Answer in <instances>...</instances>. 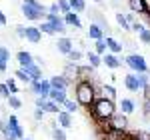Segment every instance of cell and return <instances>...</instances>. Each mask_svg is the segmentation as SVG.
I'll return each instance as SVG.
<instances>
[{
    "label": "cell",
    "mask_w": 150,
    "mask_h": 140,
    "mask_svg": "<svg viewBox=\"0 0 150 140\" xmlns=\"http://www.w3.org/2000/svg\"><path fill=\"white\" fill-rule=\"evenodd\" d=\"M62 110H64V112H68V114H76V110H78V104H76L74 100H70V98H68V100L62 104Z\"/></svg>",
    "instance_id": "34"
},
{
    "label": "cell",
    "mask_w": 150,
    "mask_h": 140,
    "mask_svg": "<svg viewBox=\"0 0 150 140\" xmlns=\"http://www.w3.org/2000/svg\"><path fill=\"white\" fill-rule=\"evenodd\" d=\"M128 8H130L132 14H140V16H144L150 10L146 0H128Z\"/></svg>",
    "instance_id": "7"
},
{
    "label": "cell",
    "mask_w": 150,
    "mask_h": 140,
    "mask_svg": "<svg viewBox=\"0 0 150 140\" xmlns=\"http://www.w3.org/2000/svg\"><path fill=\"white\" fill-rule=\"evenodd\" d=\"M138 40L142 44H150V28H142L138 32Z\"/></svg>",
    "instance_id": "36"
},
{
    "label": "cell",
    "mask_w": 150,
    "mask_h": 140,
    "mask_svg": "<svg viewBox=\"0 0 150 140\" xmlns=\"http://www.w3.org/2000/svg\"><path fill=\"white\" fill-rule=\"evenodd\" d=\"M68 4H70V10L76 12V14L86 10V2L84 0H68Z\"/></svg>",
    "instance_id": "27"
},
{
    "label": "cell",
    "mask_w": 150,
    "mask_h": 140,
    "mask_svg": "<svg viewBox=\"0 0 150 140\" xmlns=\"http://www.w3.org/2000/svg\"><path fill=\"white\" fill-rule=\"evenodd\" d=\"M26 72H28V76L32 78V80H42V68L38 66V64H30V66H26Z\"/></svg>",
    "instance_id": "25"
},
{
    "label": "cell",
    "mask_w": 150,
    "mask_h": 140,
    "mask_svg": "<svg viewBox=\"0 0 150 140\" xmlns=\"http://www.w3.org/2000/svg\"><path fill=\"white\" fill-rule=\"evenodd\" d=\"M16 60H18V64H20V68H26V66H30V64H34V56H32L30 52H26V50H20V52L16 54Z\"/></svg>",
    "instance_id": "19"
},
{
    "label": "cell",
    "mask_w": 150,
    "mask_h": 140,
    "mask_svg": "<svg viewBox=\"0 0 150 140\" xmlns=\"http://www.w3.org/2000/svg\"><path fill=\"white\" fill-rule=\"evenodd\" d=\"M86 36H88L90 40L96 42V40H102V38H104V30L98 26V24L92 22V24H90V28H88V32H86Z\"/></svg>",
    "instance_id": "21"
},
{
    "label": "cell",
    "mask_w": 150,
    "mask_h": 140,
    "mask_svg": "<svg viewBox=\"0 0 150 140\" xmlns=\"http://www.w3.org/2000/svg\"><path fill=\"white\" fill-rule=\"evenodd\" d=\"M56 4H58V10H60V14H62V16H64V14H68V12H72V10H70L68 0H58Z\"/></svg>",
    "instance_id": "39"
},
{
    "label": "cell",
    "mask_w": 150,
    "mask_h": 140,
    "mask_svg": "<svg viewBox=\"0 0 150 140\" xmlns=\"http://www.w3.org/2000/svg\"><path fill=\"white\" fill-rule=\"evenodd\" d=\"M50 80V86L52 88H64V90H68L70 86H72V82L68 80V78H64L62 74L60 76H52V78H48Z\"/></svg>",
    "instance_id": "16"
},
{
    "label": "cell",
    "mask_w": 150,
    "mask_h": 140,
    "mask_svg": "<svg viewBox=\"0 0 150 140\" xmlns=\"http://www.w3.org/2000/svg\"><path fill=\"white\" fill-rule=\"evenodd\" d=\"M4 24H6V14L0 10V26H4Z\"/></svg>",
    "instance_id": "50"
},
{
    "label": "cell",
    "mask_w": 150,
    "mask_h": 140,
    "mask_svg": "<svg viewBox=\"0 0 150 140\" xmlns=\"http://www.w3.org/2000/svg\"><path fill=\"white\" fill-rule=\"evenodd\" d=\"M44 114H46L44 110H40V108H36V110H34V120H36V122H40V120H44Z\"/></svg>",
    "instance_id": "44"
},
{
    "label": "cell",
    "mask_w": 150,
    "mask_h": 140,
    "mask_svg": "<svg viewBox=\"0 0 150 140\" xmlns=\"http://www.w3.org/2000/svg\"><path fill=\"white\" fill-rule=\"evenodd\" d=\"M16 36H20V38H24V36H26V26H22V24H18V26H16Z\"/></svg>",
    "instance_id": "45"
},
{
    "label": "cell",
    "mask_w": 150,
    "mask_h": 140,
    "mask_svg": "<svg viewBox=\"0 0 150 140\" xmlns=\"http://www.w3.org/2000/svg\"><path fill=\"white\" fill-rule=\"evenodd\" d=\"M36 0H24V4H34Z\"/></svg>",
    "instance_id": "51"
},
{
    "label": "cell",
    "mask_w": 150,
    "mask_h": 140,
    "mask_svg": "<svg viewBox=\"0 0 150 140\" xmlns=\"http://www.w3.org/2000/svg\"><path fill=\"white\" fill-rule=\"evenodd\" d=\"M62 18H64V24H66V26L82 28V22H80V18H78V14H76V12H68V14H64Z\"/></svg>",
    "instance_id": "22"
},
{
    "label": "cell",
    "mask_w": 150,
    "mask_h": 140,
    "mask_svg": "<svg viewBox=\"0 0 150 140\" xmlns=\"http://www.w3.org/2000/svg\"><path fill=\"white\" fill-rule=\"evenodd\" d=\"M88 112L94 116L96 122H106V120H110V118L116 114V102L98 96V98L94 100V104L88 108Z\"/></svg>",
    "instance_id": "2"
},
{
    "label": "cell",
    "mask_w": 150,
    "mask_h": 140,
    "mask_svg": "<svg viewBox=\"0 0 150 140\" xmlns=\"http://www.w3.org/2000/svg\"><path fill=\"white\" fill-rule=\"evenodd\" d=\"M4 84H6V88L10 90V94H18V84H16V80H14V78H8Z\"/></svg>",
    "instance_id": "41"
},
{
    "label": "cell",
    "mask_w": 150,
    "mask_h": 140,
    "mask_svg": "<svg viewBox=\"0 0 150 140\" xmlns=\"http://www.w3.org/2000/svg\"><path fill=\"white\" fill-rule=\"evenodd\" d=\"M8 96H10V90L6 88V84H4V82H0V98H4V100H6Z\"/></svg>",
    "instance_id": "43"
},
{
    "label": "cell",
    "mask_w": 150,
    "mask_h": 140,
    "mask_svg": "<svg viewBox=\"0 0 150 140\" xmlns=\"http://www.w3.org/2000/svg\"><path fill=\"white\" fill-rule=\"evenodd\" d=\"M74 98H76L78 106L88 110L94 104V100L98 98V86L92 80H76V84H74Z\"/></svg>",
    "instance_id": "1"
},
{
    "label": "cell",
    "mask_w": 150,
    "mask_h": 140,
    "mask_svg": "<svg viewBox=\"0 0 150 140\" xmlns=\"http://www.w3.org/2000/svg\"><path fill=\"white\" fill-rule=\"evenodd\" d=\"M124 86H126L130 92H138V80H136V74L134 72H130V74H126L124 76Z\"/></svg>",
    "instance_id": "23"
},
{
    "label": "cell",
    "mask_w": 150,
    "mask_h": 140,
    "mask_svg": "<svg viewBox=\"0 0 150 140\" xmlns=\"http://www.w3.org/2000/svg\"><path fill=\"white\" fill-rule=\"evenodd\" d=\"M44 112H48V114H58L60 110H62V106L56 104V102H52L50 98H46V102H44V108H42Z\"/></svg>",
    "instance_id": "26"
},
{
    "label": "cell",
    "mask_w": 150,
    "mask_h": 140,
    "mask_svg": "<svg viewBox=\"0 0 150 140\" xmlns=\"http://www.w3.org/2000/svg\"><path fill=\"white\" fill-rule=\"evenodd\" d=\"M56 116H58L56 124H58V126H60L62 130H68V128H72V126H74V124H72V114L64 112V110H60Z\"/></svg>",
    "instance_id": "11"
},
{
    "label": "cell",
    "mask_w": 150,
    "mask_h": 140,
    "mask_svg": "<svg viewBox=\"0 0 150 140\" xmlns=\"http://www.w3.org/2000/svg\"><path fill=\"white\" fill-rule=\"evenodd\" d=\"M124 62H126V66L134 74H144V72H148V62H146V58L142 56V54H138V52H132V54H128L126 58H124Z\"/></svg>",
    "instance_id": "3"
},
{
    "label": "cell",
    "mask_w": 150,
    "mask_h": 140,
    "mask_svg": "<svg viewBox=\"0 0 150 140\" xmlns=\"http://www.w3.org/2000/svg\"><path fill=\"white\" fill-rule=\"evenodd\" d=\"M98 90H100V96H102V98L116 102V88L112 86V84H102V86H100Z\"/></svg>",
    "instance_id": "20"
},
{
    "label": "cell",
    "mask_w": 150,
    "mask_h": 140,
    "mask_svg": "<svg viewBox=\"0 0 150 140\" xmlns=\"http://www.w3.org/2000/svg\"><path fill=\"white\" fill-rule=\"evenodd\" d=\"M44 18H46L48 22L56 28V34H58V32H60V34H64V32H66V24H64V18H62L60 14H46Z\"/></svg>",
    "instance_id": "8"
},
{
    "label": "cell",
    "mask_w": 150,
    "mask_h": 140,
    "mask_svg": "<svg viewBox=\"0 0 150 140\" xmlns=\"http://www.w3.org/2000/svg\"><path fill=\"white\" fill-rule=\"evenodd\" d=\"M14 76H16V80L24 82V84H30V82H32V78L28 76V72H26L24 68H18L16 72H14Z\"/></svg>",
    "instance_id": "32"
},
{
    "label": "cell",
    "mask_w": 150,
    "mask_h": 140,
    "mask_svg": "<svg viewBox=\"0 0 150 140\" xmlns=\"http://www.w3.org/2000/svg\"><path fill=\"white\" fill-rule=\"evenodd\" d=\"M94 52H96L98 56L106 54V42H104V38H102V40H96V42H94Z\"/></svg>",
    "instance_id": "35"
},
{
    "label": "cell",
    "mask_w": 150,
    "mask_h": 140,
    "mask_svg": "<svg viewBox=\"0 0 150 140\" xmlns=\"http://www.w3.org/2000/svg\"><path fill=\"white\" fill-rule=\"evenodd\" d=\"M50 80L48 78H42V80H32L30 82V90L32 94L36 96H40V98H48V94H50Z\"/></svg>",
    "instance_id": "5"
},
{
    "label": "cell",
    "mask_w": 150,
    "mask_h": 140,
    "mask_svg": "<svg viewBox=\"0 0 150 140\" xmlns=\"http://www.w3.org/2000/svg\"><path fill=\"white\" fill-rule=\"evenodd\" d=\"M104 42H106V50H110L112 54H116V56H118V54L122 52V42H118L116 38L106 36V38H104Z\"/></svg>",
    "instance_id": "18"
},
{
    "label": "cell",
    "mask_w": 150,
    "mask_h": 140,
    "mask_svg": "<svg viewBox=\"0 0 150 140\" xmlns=\"http://www.w3.org/2000/svg\"><path fill=\"white\" fill-rule=\"evenodd\" d=\"M52 140H68V138H66V132L60 126H56V128H52Z\"/></svg>",
    "instance_id": "37"
},
{
    "label": "cell",
    "mask_w": 150,
    "mask_h": 140,
    "mask_svg": "<svg viewBox=\"0 0 150 140\" xmlns=\"http://www.w3.org/2000/svg\"><path fill=\"white\" fill-rule=\"evenodd\" d=\"M44 102H46V98H40V96H36V108H44Z\"/></svg>",
    "instance_id": "47"
},
{
    "label": "cell",
    "mask_w": 150,
    "mask_h": 140,
    "mask_svg": "<svg viewBox=\"0 0 150 140\" xmlns=\"http://www.w3.org/2000/svg\"><path fill=\"white\" fill-rule=\"evenodd\" d=\"M6 126H8V124H6V118H0V132H4Z\"/></svg>",
    "instance_id": "48"
},
{
    "label": "cell",
    "mask_w": 150,
    "mask_h": 140,
    "mask_svg": "<svg viewBox=\"0 0 150 140\" xmlns=\"http://www.w3.org/2000/svg\"><path fill=\"white\" fill-rule=\"evenodd\" d=\"M24 38L28 42H32V44H38L42 40V32L38 30V26H26V36Z\"/></svg>",
    "instance_id": "13"
},
{
    "label": "cell",
    "mask_w": 150,
    "mask_h": 140,
    "mask_svg": "<svg viewBox=\"0 0 150 140\" xmlns=\"http://www.w3.org/2000/svg\"><path fill=\"white\" fill-rule=\"evenodd\" d=\"M48 98L52 100V102H56V104H64L66 100H68V92L64 90V88H50V94H48Z\"/></svg>",
    "instance_id": "10"
},
{
    "label": "cell",
    "mask_w": 150,
    "mask_h": 140,
    "mask_svg": "<svg viewBox=\"0 0 150 140\" xmlns=\"http://www.w3.org/2000/svg\"><path fill=\"white\" fill-rule=\"evenodd\" d=\"M46 14H60V10H58V4H56V2L48 6V12H46Z\"/></svg>",
    "instance_id": "46"
},
{
    "label": "cell",
    "mask_w": 150,
    "mask_h": 140,
    "mask_svg": "<svg viewBox=\"0 0 150 140\" xmlns=\"http://www.w3.org/2000/svg\"><path fill=\"white\" fill-rule=\"evenodd\" d=\"M142 116L150 120V98H144V102H142Z\"/></svg>",
    "instance_id": "42"
},
{
    "label": "cell",
    "mask_w": 150,
    "mask_h": 140,
    "mask_svg": "<svg viewBox=\"0 0 150 140\" xmlns=\"http://www.w3.org/2000/svg\"><path fill=\"white\" fill-rule=\"evenodd\" d=\"M116 22H118V26L122 28V30H130V22H128L126 14H122V12H116Z\"/></svg>",
    "instance_id": "29"
},
{
    "label": "cell",
    "mask_w": 150,
    "mask_h": 140,
    "mask_svg": "<svg viewBox=\"0 0 150 140\" xmlns=\"http://www.w3.org/2000/svg\"><path fill=\"white\" fill-rule=\"evenodd\" d=\"M22 14L28 18V20H42L44 16H46L48 8L44 4H40V2H34V4H22Z\"/></svg>",
    "instance_id": "4"
},
{
    "label": "cell",
    "mask_w": 150,
    "mask_h": 140,
    "mask_svg": "<svg viewBox=\"0 0 150 140\" xmlns=\"http://www.w3.org/2000/svg\"><path fill=\"white\" fill-rule=\"evenodd\" d=\"M6 100H8V108H12V110H18V108H22V100L18 98V94H10Z\"/></svg>",
    "instance_id": "30"
},
{
    "label": "cell",
    "mask_w": 150,
    "mask_h": 140,
    "mask_svg": "<svg viewBox=\"0 0 150 140\" xmlns=\"http://www.w3.org/2000/svg\"><path fill=\"white\" fill-rule=\"evenodd\" d=\"M82 56H84V54H82L80 50H72V52L68 54V62H72V64H78V60H82Z\"/></svg>",
    "instance_id": "40"
},
{
    "label": "cell",
    "mask_w": 150,
    "mask_h": 140,
    "mask_svg": "<svg viewBox=\"0 0 150 140\" xmlns=\"http://www.w3.org/2000/svg\"><path fill=\"white\" fill-rule=\"evenodd\" d=\"M38 30H40L42 34H50V36H54V34H56V28H54L52 24L48 22V20H44V22L40 24V26H38Z\"/></svg>",
    "instance_id": "31"
},
{
    "label": "cell",
    "mask_w": 150,
    "mask_h": 140,
    "mask_svg": "<svg viewBox=\"0 0 150 140\" xmlns=\"http://www.w3.org/2000/svg\"><path fill=\"white\" fill-rule=\"evenodd\" d=\"M94 70L90 64H78V80H92L94 78Z\"/></svg>",
    "instance_id": "17"
},
{
    "label": "cell",
    "mask_w": 150,
    "mask_h": 140,
    "mask_svg": "<svg viewBox=\"0 0 150 140\" xmlns=\"http://www.w3.org/2000/svg\"><path fill=\"white\" fill-rule=\"evenodd\" d=\"M94 2H102V0H94Z\"/></svg>",
    "instance_id": "53"
},
{
    "label": "cell",
    "mask_w": 150,
    "mask_h": 140,
    "mask_svg": "<svg viewBox=\"0 0 150 140\" xmlns=\"http://www.w3.org/2000/svg\"><path fill=\"white\" fill-rule=\"evenodd\" d=\"M56 50L60 52V54H66V56H68L70 52L74 50V42L70 40L68 36H60L58 42H56Z\"/></svg>",
    "instance_id": "9"
},
{
    "label": "cell",
    "mask_w": 150,
    "mask_h": 140,
    "mask_svg": "<svg viewBox=\"0 0 150 140\" xmlns=\"http://www.w3.org/2000/svg\"><path fill=\"white\" fill-rule=\"evenodd\" d=\"M102 62L108 66V68H112V70H116V68H120V66H122V60L118 58L116 54H112V52L102 54Z\"/></svg>",
    "instance_id": "12"
},
{
    "label": "cell",
    "mask_w": 150,
    "mask_h": 140,
    "mask_svg": "<svg viewBox=\"0 0 150 140\" xmlns=\"http://www.w3.org/2000/svg\"><path fill=\"white\" fill-rule=\"evenodd\" d=\"M10 60V50L6 46H0V64H8Z\"/></svg>",
    "instance_id": "38"
},
{
    "label": "cell",
    "mask_w": 150,
    "mask_h": 140,
    "mask_svg": "<svg viewBox=\"0 0 150 140\" xmlns=\"http://www.w3.org/2000/svg\"><path fill=\"white\" fill-rule=\"evenodd\" d=\"M136 110V104H134V100L132 98H122V102H120V112L122 114H132Z\"/></svg>",
    "instance_id": "24"
},
{
    "label": "cell",
    "mask_w": 150,
    "mask_h": 140,
    "mask_svg": "<svg viewBox=\"0 0 150 140\" xmlns=\"http://www.w3.org/2000/svg\"><path fill=\"white\" fill-rule=\"evenodd\" d=\"M128 116L126 114H122V112H116L114 116L110 118V126H112V130H124V132H128Z\"/></svg>",
    "instance_id": "6"
},
{
    "label": "cell",
    "mask_w": 150,
    "mask_h": 140,
    "mask_svg": "<svg viewBox=\"0 0 150 140\" xmlns=\"http://www.w3.org/2000/svg\"><path fill=\"white\" fill-rule=\"evenodd\" d=\"M6 124H8V126H10V128L14 130V134L18 136V140L24 138V130H22V126H20V120L14 116V114H10V116L6 118Z\"/></svg>",
    "instance_id": "14"
},
{
    "label": "cell",
    "mask_w": 150,
    "mask_h": 140,
    "mask_svg": "<svg viewBox=\"0 0 150 140\" xmlns=\"http://www.w3.org/2000/svg\"><path fill=\"white\" fill-rule=\"evenodd\" d=\"M20 140H32V138H20Z\"/></svg>",
    "instance_id": "52"
},
{
    "label": "cell",
    "mask_w": 150,
    "mask_h": 140,
    "mask_svg": "<svg viewBox=\"0 0 150 140\" xmlns=\"http://www.w3.org/2000/svg\"><path fill=\"white\" fill-rule=\"evenodd\" d=\"M86 58H88V64H90V66H92V68H98V66H100V64H102V56H98V54H96V52H88V54H86Z\"/></svg>",
    "instance_id": "28"
},
{
    "label": "cell",
    "mask_w": 150,
    "mask_h": 140,
    "mask_svg": "<svg viewBox=\"0 0 150 140\" xmlns=\"http://www.w3.org/2000/svg\"><path fill=\"white\" fill-rule=\"evenodd\" d=\"M142 90H144V98H150V84H146Z\"/></svg>",
    "instance_id": "49"
},
{
    "label": "cell",
    "mask_w": 150,
    "mask_h": 140,
    "mask_svg": "<svg viewBox=\"0 0 150 140\" xmlns=\"http://www.w3.org/2000/svg\"><path fill=\"white\" fill-rule=\"evenodd\" d=\"M148 132H150V126H148Z\"/></svg>",
    "instance_id": "54"
},
{
    "label": "cell",
    "mask_w": 150,
    "mask_h": 140,
    "mask_svg": "<svg viewBox=\"0 0 150 140\" xmlns=\"http://www.w3.org/2000/svg\"><path fill=\"white\" fill-rule=\"evenodd\" d=\"M128 140H150V132L148 130H136L134 134H130Z\"/></svg>",
    "instance_id": "33"
},
{
    "label": "cell",
    "mask_w": 150,
    "mask_h": 140,
    "mask_svg": "<svg viewBox=\"0 0 150 140\" xmlns=\"http://www.w3.org/2000/svg\"><path fill=\"white\" fill-rule=\"evenodd\" d=\"M62 76H64V78H68V80L74 84V80H78V64H72V62H68V64L64 66Z\"/></svg>",
    "instance_id": "15"
}]
</instances>
